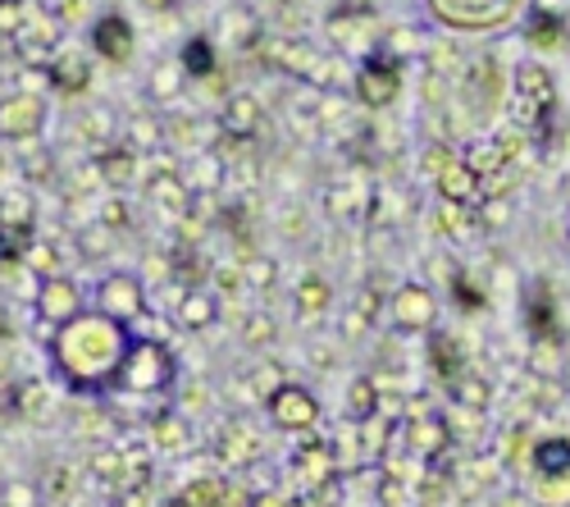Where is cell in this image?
Instances as JSON below:
<instances>
[{
	"mask_svg": "<svg viewBox=\"0 0 570 507\" xmlns=\"http://www.w3.org/2000/svg\"><path fill=\"white\" fill-rule=\"evenodd\" d=\"M132 343H137V334L128 325H119V320H110L101 311H82L78 320H69V325H60L46 339V352H51V371L60 376V384L69 393L110 398V393H119Z\"/></svg>",
	"mask_w": 570,
	"mask_h": 507,
	"instance_id": "1",
	"label": "cell"
},
{
	"mask_svg": "<svg viewBox=\"0 0 570 507\" xmlns=\"http://www.w3.org/2000/svg\"><path fill=\"white\" fill-rule=\"evenodd\" d=\"M424 19L456 37H489L530 14V0H420Z\"/></svg>",
	"mask_w": 570,
	"mask_h": 507,
	"instance_id": "2",
	"label": "cell"
},
{
	"mask_svg": "<svg viewBox=\"0 0 570 507\" xmlns=\"http://www.w3.org/2000/svg\"><path fill=\"white\" fill-rule=\"evenodd\" d=\"M511 106H515V128L520 133L548 137L552 133V119H557V106H561L557 74L543 60L515 65V74H511Z\"/></svg>",
	"mask_w": 570,
	"mask_h": 507,
	"instance_id": "3",
	"label": "cell"
},
{
	"mask_svg": "<svg viewBox=\"0 0 570 507\" xmlns=\"http://www.w3.org/2000/svg\"><path fill=\"white\" fill-rule=\"evenodd\" d=\"M178 380V361L165 343L156 339H137L132 352H128V365H124V380H119V393L128 398H160L169 393Z\"/></svg>",
	"mask_w": 570,
	"mask_h": 507,
	"instance_id": "4",
	"label": "cell"
},
{
	"mask_svg": "<svg viewBox=\"0 0 570 507\" xmlns=\"http://www.w3.org/2000/svg\"><path fill=\"white\" fill-rule=\"evenodd\" d=\"M424 169L434 174L443 202H452V206H470V202H480V193H484V178L470 169L465 156H456L448 147H430V156H424Z\"/></svg>",
	"mask_w": 570,
	"mask_h": 507,
	"instance_id": "5",
	"label": "cell"
},
{
	"mask_svg": "<svg viewBox=\"0 0 570 507\" xmlns=\"http://www.w3.org/2000/svg\"><path fill=\"white\" fill-rule=\"evenodd\" d=\"M265 417H269V426L274 430H283V435H311L315 426H320V398L306 389V384H283L269 402H265Z\"/></svg>",
	"mask_w": 570,
	"mask_h": 507,
	"instance_id": "6",
	"label": "cell"
},
{
	"mask_svg": "<svg viewBox=\"0 0 570 507\" xmlns=\"http://www.w3.org/2000/svg\"><path fill=\"white\" fill-rule=\"evenodd\" d=\"M402 97V60L389 51H370L356 69V101L370 110H384Z\"/></svg>",
	"mask_w": 570,
	"mask_h": 507,
	"instance_id": "7",
	"label": "cell"
},
{
	"mask_svg": "<svg viewBox=\"0 0 570 507\" xmlns=\"http://www.w3.org/2000/svg\"><path fill=\"white\" fill-rule=\"evenodd\" d=\"M147 306H151V298H147V284L137 280V274H106V280L97 284V306L91 311H101V315H110V320H119V325H137L141 315H147Z\"/></svg>",
	"mask_w": 570,
	"mask_h": 507,
	"instance_id": "8",
	"label": "cell"
},
{
	"mask_svg": "<svg viewBox=\"0 0 570 507\" xmlns=\"http://www.w3.org/2000/svg\"><path fill=\"white\" fill-rule=\"evenodd\" d=\"M439 311H443V302L430 284H402L389 302V320L402 334H434Z\"/></svg>",
	"mask_w": 570,
	"mask_h": 507,
	"instance_id": "9",
	"label": "cell"
},
{
	"mask_svg": "<svg viewBox=\"0 0 570 507\" xmlns=\"http://www.w3.org/2000/svg\"><path fill=\"white\" fill-rule=\"evenodd\" d=\"M41 128H46V97H37V91L0 97V143H37Z\"/></svg>",
	"mask_w": 570,
	"mask_h": 507,
	"instance_id": "10",
	"label": "cell"
},
{
	"mask_svg": "<svg viewBox=\"0 0 570 507\" xmlns=\"http://www.w3.org/2000/svg\"><path fill=\"white\" fill-rule=\"evenodd\" d=\"M87 311L82 302V289L69 280V274H56V280H41L37 284V320H41V330H60L69 325V320H78Z\"/></svg>",
	"mask_w": 570,
	"mask_h": 507,
	"instance_id": "11",
	"label": "cell"
},
{
	"mask_svg": "<svg viewBox=\"0 0 570 507\" xmlns=\"http://www.w3.org/2000/svg\"><path fill=\"white\" fill-rule=\"evenodd\" d=\"M261 51H265L278 69L302 74V78H306V82H315V87H334V82H338L334 74H328L334 65H328L320 51H311L306 41H297V37H274V41H265V46H261Z\"/></svg>",
	"mask_w": 570,
	"mask_h": 507,
	"instance_id": "12",
	"label": "cell"
},
{
	"mask_svg": "<svg viewBox=\"0 0 570 507\" xmlns=\"http://www.w3.org/2000/svg\"><path fill=\"white\" fill-rule=\"evenodd\" d=\"M530 471L548 494L566 498L570 494V435H543L530 448Z\"/></svg>",
	"mask_w": 570,
	"mask_h": 507,
	"instance_id": "13",
	"label": "cell"
},
{
	"mask_svg": "<svg viewBox=\"0 0 570 507\" xmlns=\"http://www.w3.org/2000/svg\"><path fill=\"white\" fill-rule=\"evenodd\" d=\"M91 51H97L106 65H128L137 56V32L124 14H101L97 23H91Z\"/></svg>",
	"mask_w": 570,
	"mask_h": 507,
	"instance_id": "14",
	"label": "cell"
},
{
	"mask_svg": "<svg viewBox=\"0 0 570 507\" xmlns=\"http://www.w3.org/2000/svg\"><path fill=\"white\" fill-rule=\"evenodd\" d=\"M56 46H60V19H46L41 10H32L28 23L14 32V51L28 65H51L56 60Z\"/></svg>",
	"mask_w": 570,
	"mask_h": 507,
	"instance_id": "15",
	"label": "cell"
},
{
	"mask_svg": "<svg viewBox=\"0 0 570 507\" xmlns=\"http://www.w3.org/2000/svg\"><path fill=\"white\" fill-rule=\"evenodd\" d=\"M461 97L474 106V110H493L502 101V69L498 60H474L465 74H461Z\"/></svg>",
	"mask_w": 570,
	"mask_h": 507,
	"instance_id": "16",
	"label": "cell"
},
{
	"mask_svg": "<svg viewBox=\"0 0 570 507\" xmlns=\"http://www.w3.org/2000/svg\"><path fill=\"white\" fill-rule=\"evenodd\" d=\"M261 119H265V110H261V101L252 97V91H233V97L224 101V110H219L224 133L228 137H243V143L261 128Z\"/></svg>",
	"mask_w": 570,
	"mask_h": 507,
	"instance_id": "17",
	"label": "cell"
},
{
	"mask_svg": "<svg viewBox=\"0 0 570 507\" xmlns=\"http://www.w3.org/2000/svg\"><path fill=\"white\" fill-rule=\"evenodd\" d=\"M525 41L534 46V51H561L566 46V19L548 6H534L525 14Z\"/></svg>",
	"mask_w": 570,
	"mask_h": 507,
	"instance_id": "18",
	"label": "cell"
},
{
	"mask_svg": "<svg viewBox=\"0 0 570 507\" xmlns=\"http://www.w3.org/2000/svg\"><path fill=\"white\" fill-rule=\"evenodd\" d=\"M283 384H288V380H283V371H278L274 361H256L247 376H237V380H233V389H237V393H243L247 402H261V407H265Z\"/></svg>",
	"mask_w": 570,
	"mask_h": 507,
	"instance_id": "19",
	"label": "cell"
},
{
	"mask_svg": "<svg viewBox=\"0 0 570 507\" xmlns=\"http://www.w3.org/2000/svg\"><path fill=\"white\" fill-rule=\"evenodd\" d=\"M215 320H219V298L215 293H206V289L183 293V302H178V325L183 330H206V325H215Z\"/></svg>",
	"mask_w": 570,
	"mask_h": 507,
	"instance_id": "20",
	"label": "cell"
},
{
	"mask_svg": "<svg viewBox=\"0 0 570 507\" xmlns=\"http://www.w3.org/2000/svg\"><path fill=\"white\" fill-rule=\"evenodd\" d=\"M328 306H334V289H328V280H324V274H306V280L297 284V315L315 320Z\"/></svg>",
	"mask_w": 570,
	"mask_h": 507,
	"instance_id": "21",
	"label": "cell"
},
{
	"mask_svg": "<svg viewBox=\"0 0 570 507\" xmlns=\"http://www.w3.org/2000/svg\"><path fill=\"white\" fill-rule=\"evenodd\" d=\"M219 452H224L228 467H247V462H256V457H261V439L247 426H233V430H224Z\"/></svg>",
	"mask_w": 570,
	"mask_h": 507,
	"instance_id": "22",
	"label": "cell"
},
{
	"mask_svg": "<svg viewBox=\"0 0 570 507\" xmlns=\"http://www.w3.org/2000/svg\"><path fill=\"white\" fill-rule=\"evenodd\" d=\"M46 78H51L60 91H69V97H73V91H82L87 87V60H78V56H60V60H51V65H46Z\"/></svg>",
	"mask_w": 570,
	"mask_h": 507,
	"instance_id": "23",
	"label": "cell"
},
{
	"mask_svg": "<svg viewBox=\"0 0 570 507\" xmlns=\"http://www.w3.org/2000/svg\"><path fill=\"white\" fill-rule=\"evenodd\" d=\"M219 69V56H215V46L206 37H193L183 46V74H193V78H210Z\"/></svg>",
	"mask_w": 570,
	"mask_h": 507,
	"instance_id": "24",
	"label": "cell"
},
{
	"mask_svg": "<svg viewBox=\"0 0 570 507\" xmlns=\"http://www.w3.org/2000/svg\"><path fill=\"white\" fill-rule=\"evenodd\" d=\"M28 14H32V6L28 0H0V32H19L23 23H28Z\"/></svg>",
	"mask_w": 570,
	"mask_h": 507,
	"instance_id": "25",
	"label": "cell"
},
{
	"mask_svg": "<svg viewBox=\"0 0 570 507\" xmlns=\"http://www.w3.org/2000/svg\"><path fill=\"white\" fill-rule=\"evenodd\" d=\"M374 315H379V298L374 293H361L356 306H352V315H347V334H361Z\"/></svg>",
	"mask_w": 570,
	"mask_h": 507,
	"instance_id": "26",
	"label": "cell"
},
{
	"mask_svg": "<svg viewBox=\"0 0 570 507\" xmlns=\"http://www.w3.org/2000/svg\"><path fill=\"white\" fill-rule=\"evenodd\" d=\"M374 398H379V393H374L370 380H356V384H352V417H356V421L374 417Z\"/></svg>",
	"mask_w": 570,
	"mask_h": 507,
	"instance_id": "27",
	"label": "cell"
},
{
	"mask_svg": "<svg viewBox=\"0 0 570 507\" xmlns=\"http://www.w3.org/2000/svg\"><path fill=\"white\" fill-rule=\"evenodd\" d=\"M101 165H106V174H110V183H124V178L132 174V165H137V156H132V152H110V156H101Z\"/></svg>",
	"mask_w": 570,
	"mask_h": 507,
	"instance_id": "28",
	"label": "cell"
},
{
	"mask_svg": "<svg viewBox=\"0 0 570 507\" xmlns=\"http://www.w3.org/2000/svg\"><path fill=\"white\" fill-rule=\"evenodd\" d=\"M274 280V261L269 256H252L247 261V289H265Z\"/></svg>",
	"mask_w": 570,
	"mask_h": 507,
	"instance_id": "29",
	"label": "cell"
},
{
	"mask_svg": "<svg viewBox=\"0 0 570 507\" xmlns=\"http://www.w3.org/2000/svg\"><path fill=\"white\" fill-rule=\"evenodd\" d=\"M243 339H247L252 348L269 343V339H274V320H269V315H265V320H261V315H252V320H247V330H243Z\"/></svg>",
	"mask_w": 570,
	"mask_h": 507,
	"instance_id": "30",
	"label": "cell"
},
{
	"mask_svg": "<svg viewBox=\"0 0 570 507\" xmlns=\"http://www.w3.org/2000/svg\"><path fill=\"white\" fill-rule=\"evenodd\" d=\"M561 376H566V380H570V348H566V352H561Z\"/></svg>",
	"mask_w": 570,
	"mask_h": 507,
	"instance_id": "31",
	"label": "cell"
},
{
	"mask_svg": "<svg viewBox=\"0 0 570 507\" xmlns=\"http://www.w3.org/2000/svg\"><path fill=\"white\" fill-rule=\"evenodd\" d=\"M561 238H566V252H570V215H566V228H561Z\"/></svg>",
	"mask_w": 570,
	"mask_h": 507,
	"instance_id": "32",
	"label": "cell"
}]
</instances>
